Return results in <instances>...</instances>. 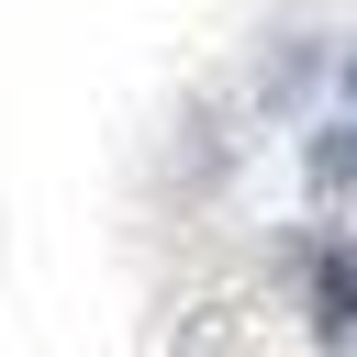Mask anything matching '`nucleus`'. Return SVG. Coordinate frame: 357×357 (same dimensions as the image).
<instances>
[{"mask_svg":"<svg viewBox=\"0 0 357 357\" xmlns=\"http://www.w3.org/2000/svg\"><path fill=\"white\" fill-rule=\"evenodd\" d=\"M335 89H346V112H357V56H346V78H335Z\"/></svg>","mask_w":357,"mask_h":357,"instance_id":"nucleus-3","label":"nucleus"},{"mask_svg":"<svg viewBox=\"0 0 357 357\" xmlns=\"http://www.w3.org/2000/svg\"><path fill=\"white\" fill-rule=\"evenodd\" d=\"M312 324H324V346L357 335V234L346 245H312Z\"/></svg>","mask_w":357,"mask_h":357,"instance_id":"nucleus-1","label":"nucleus"},{"mask_svg":"<svg viewBox=\"0 0 357 357\" xmlns=\"http://www.w3.org/2000/svg\"><path fill=\"white\" fill-rule=\"evenodd\" d=\"M301 178H312V190H357V112L324 123V134L301 145Z\"/></svg>","mask_w":357,"mask_h":357,"instance_id":"nucleus-2","label":"nucleus"}]
</instances>
